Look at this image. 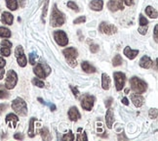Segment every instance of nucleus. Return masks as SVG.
Segmentation results:
<instances>
[{"label":"nucleus","mask_w":158,"mask_h":141,"mask_svg":"<svg viewBox=\"0 0 158 141\" xmlns=\"http://www.w3.org/2000/svg\"><path fill=\"white\" fill-rule=\"evenodd\" d=\"M65 23V17L63 12L58 9L57 4H54L53 9H52V14H51V19H50V25L53 27H59L64 26Z\"/></svg>","instance_id":"f257e3e1"},{"label":"nucleus","mask_w":158,"mask_h":141,"mask_svg":"<svg viewBox=\"0 0 158 141\" xmlns=\"http://www.w3.org/2000/svg\"><path fill=\"white\" fill-rule=\"evenodd\" d=\"M11 107H12V109L14 110V112L18 116L26 117L27 115V105H26V102L22 98H21V97H17L16 99H14L12 104H11Z\"/></svg>","instance_id":"f03ea898"},{"label":"nucleus","mask_w":158,"mask_h":141,"mask_svg":"<svg viewBox=\"0 0 158 141\" xmlns=\"http://www.w3.org/2000/svg\"><path fill=\"white\" fill-rule=\"evenodd\" d=\"M130 86L134 93L143 94L148 89V83L137 77H133L132 78H130Z\"/></svg>","instance_id":"7ed1b4c3"},{"label":"nucleus","mask_w":158,"mask_h":141,"mask_svg":"<svg viewBox=\"0 0 158 141\" xmlns=\"http://www.w3.org/2000/svg\"><path fill=\"white\" fill-rule=\"evenodd\" d=\"M63 54L66 59L67 64L71 68H75L77 66L76 58L78 57V51L74 47H67L63 50Z\"/></svg>","instance_id":"20e7f679"},{"label":"nucleus","mask_w":158,"mask_h":141,"mask_svg":"<svg viewBox=\"0 0 158 141\" xmlns=\"http://www.w3.org/2000/svg\"><path fill=\"white\" fill-rule=\"evenodd\" d=\"M52 70L46 63H38L34 68H33V73L38 78H46L50 74Z\"/></svg>","instance_id":"39448f33"},{"label":"nucleus","mask_w":158,"mask_h":141,"mask_svg":"<svg viewBox=\"0 0 158 141\" xmlns=\"http://www.w3.org/2000/svg\"><path fill=\"white\" fill-rule=\"evenodd\" d=\"M18 83V75L17 73L13 70H10L7 72L6 78H5V87L7 89H13Z\"/></svg>","instance_id":"423d86ee"},{"label":"nucleus","mask_w":158,"mask_h":141,"mask_svg":"<svg viewBox=\"0 0 158 141\" xmlns=\"http://www.w3.org/2000/svg\"><path fill=\"white\" fill-rule=\"evenodd\" d=\"M54 39L56 43L61 47H65L69 44V37H67L65 31H54Z\"/></svg>","instance_id":"0eeeda50"},{"label":"nucleus","mask_w":158,"mask_h":141,"mask_svg":"<svg viewBox=\"0 0 158 141\" xmlns=\"http://www.w3.org/2000/svg\"><path fill=\"white\" fill-rule=\"evenodd\" d=\"M113 77L115 81V88L117 91H121L124 88L126 82V76L122 72H115L113 73Z\"/></svg>","instance_id":"6e6552de"},{"label":"nucleus","mask_w":158,"mask_h":141,"mask_svg":"<svg viewBox=\"0 0 158 141\" xmlns=\"http://www.w3.org/2000/svg\"><path fill=\"white\" fill-rule=\"evenodd\" d=\"M15 56H16L17 62H18V64H19L20 67L25 68L27 65V60H26V57L25 52H24V48H22V45H19V46L16 47Z\"/></svg>","instance_id":"1a4fd4ad"},{"label":"nucleus","mask_w":158,"mask_h":141,"mask_svg":"<svg viewBox=\"0 0 158 141\" xmlns=\"http://www.w3.org/2000/svg\"><path fill=\"white\" fill-rule=\"evenodd\" d=\"M99 31H101V33H105L106 35H111L117 32V27L113 25L109 24V23L101 22L99 26Z\"/></svg>","instance_id":"9d476101"},{"label":"nucleus","mask_w":158,"mask_h":141,"mask_svg":"<svg viewBox=\"0 0 158 141\" xmlns=\"http://www.w3.org/2000/svg\"><path fill=\"white\" fill-rule=\"evenodd\" d=\"M94 104H95V97L92 96V95L87 94L81 100V107L85 111H91L94 107Z\"/></svg>","instance_id":"9b49d317"},{"label":"nucleus","mask_w":158,"mask_h":141,"mask_svg":"<svg viewBox=\"0 0 158 141\" xmlns=\"http://www.w3.org/2000/svg\"><path fill=\"white\" fill-rule=\"evenodd\" d=\"M108 8L111 12H117L119 10L124 9V5L122 0H109L108 2Z\"/></svg>","instance_id":"f8f14e48"},{"label":"nucleus","mask_w":158,"mask_h":141,"mask_svg":"<svg viewBox=\"0 0 158 141\" xmlns=\"http://www.w3.org/2000/svg\"><path fill=\"white\" fill-rule=\"evenodd\" d=\"M5 122H6V123L9 126V127L16 128L17 125H18V122H19V118L16 114L10 113V114H8L6 116V118H5Z\"/></svg>","instance_id":"ddd939ff"},{"label":"nucleus","mask_w":158,"mask_h":141,"mask_svg":"<svg viewBox=\"0 0 158 141\" xmlns=\"http://www.w3.org/2000/svg\"><path fill=\"white\" fill-rule=\"evenodd\" d=\"M67 116H69V119L71 121V122H77L80 120L81 118V115L80 113H79L78 109L76 107H70V109L67 112Z\"/></svg>","instance_id":"4468645a"},{"label":"nucleus","mask_w":158,"mask_h":141,"mask_svg":"<svg viewBox=\"0 0 158 141\" xmlns=\"http://www.w3.org/2000/svg\"><path fill=\"white\" fill-rule=\"evenodd\" d=\"M113 122H114V113L113 110L108 108V111H106V114H105V123H106V126L108 128L111 129L112 126H113Z\"/></svg>","instance_id":"2eb2a0df"},{"label":"nucleus","mask_w":158,"mask_h":141,"mask_svg":"<svg viewBox=\"0 0 158 141\" xmlns=\"http://www.w3.org/2000/svg\"><path fill=\"white\" fill-rule=\"evenodd\" d=\"M131 100L133 104L137 107V108H140V107H142L144 103V98L140 94H138V93H133L131 94Z\"/></svg>","instance_id":"dca6fc26"},{"label":"nucleus","mask_w":158,"mask_h":141,"mask_svg":"<svg viewBox=\"0 0 158 141\" xmlns=\"http://www.w3.org/2000/svg\"><path fill=\"white\" fill-rule=\"evenodd\" d=\"M89 7L95 12H100L104 8V0H92L89 3Z\"/></svg>","instance_id":"f3484780"},{"label":"nucleus","mask_w":158,"mask_h":141,"mask_svg":"<svg viewBox=\"0 0 158 141\" xmlns=\"http://www.w3.org/2000/svg\"><path fill=\"white\" fill-rule=\"evenodd\" d=\"M1 22L7 26H12L13 22H14V16L10 12L4 11V12H2V14H1Z\"/></svg>","instance_id":"a211bd4d"},{"label":"nucleus","mask_w":158,"mask_h":141,"mask_svg":"<svg viewBox=\"0 0 158 141\" xmlns=\"http://www.w3.org/2000/svg\"><path fill=\"white\" fill-rule=\"evenodd\" d=\"M139 65L140 68H143V69H150L153 65V62L152 60L148 57V56H143L142 58H140V62H139Z\"/></svg>","instance_id":"6ab92c4d"},{"label":"nucleus","mask_w":158,"mask_h":141,"mask_svg":"<svg viewBox=\"0 0 158 141\" xmlns=\"http://www.w3.org/2000/svg\"><path fill=\"white\" fill-rule=\"evenodd\" d=\"M123 54L126 56V57L130 60H134L137 57L139 54V50H134L132 48H130V46H126L123 50Z\"/></svg>","instance_id":"aec40b11"},{"label":"nucleus","mask_w":158,"mask_h":141,"mask_svg":"<svg viewBox=\"0 0 158 141\" xmlns=\"http://www.w3.org/2000/svg\"><path fill=\"white\" fill-rule=\"evenodd\" d=\"M37 119L36 118H31L30 120V127L29 131H27V134H29V137L33 138L35 136V122H36Z\"/></svg>","instance_id":"412c9836"},{"label":"nucleus","mask_w":158,"mask_h":141,"mask_svg":"<svg viewBox=\"0 0 158 141\" xmlns=\"http://www.w3.org/2000/svg\"><path fill=\"white\" fill-rule=\"evenodd\" d=\"M81 68H82V70L86 73V74H94V73H96V68L94 66H92L87 61H83L82 62Z\"/></svg>","instance_id":"4be33fe9"},{"label":"nucleus","mask_w":158,"mask_h":141,"mask_svg":"<svg viewBox=\"0 0 158 141\" xmlns=\"http://www.w3.org/2000/svg\"><path fill=\"white\" fill-rule=\"evenodd\" d=\"M101 87L104 90H109L110 87V77L105 73L101 75Z\"/></svg>","instance_id":"5701e85b"},{"label":"nucleus","mask_w":158,"mask_h":141,"mask_svg":"<svg viewBox=\"0 0 158 141\" xmlns=\"http://www.w3.org/2000/svg\"><path fill=\"white\" fill-rule=\"evenodd\" d=\"M145 14L148 15L150 19H157V17H158L157 10L152 6H148L145 8Z\"/></svg>","instance_id":"b1692460"},{"label":"nucleus","mask_w":158,"mask_h":141,"mask_svg":"<svg viewBox=\"0 0 158 141\" xmlns=\"http://www.w3.org/2000/svg\"><path fill=\"white\" fill-rule=\"evenodd\" d=\"M5 2H6V6L9 10L16 11L18 9V6H19L18 0H5Z\"/></svg>","instance_id":"393cba45"},{"label":"nucleus","mask_w":158,"mask_h":141,"mask_svg":"<svg viewBox=\"0 0 158 141\" xmlns=\"http://www.w3.org/2000/svg\"><path fill=\"white\" fill-rule=\"evenodd\" d=\"M40 135H41V138L43 140H47V141L52 140V135H51L48 127H43V128H41Z\"/></svg>","instance_id":"a878e982"},{"label":"nucleus","mask_w":158,"mask_h":141,"mask_svg":"<svg viewBox=\"0 0 158 141\" xmlns=\"http://www.w3.org/2000/svg\"><path fill=\"white\" fill-rule=\"evenodd\" d=\"M12 33L9 29L5 27H0V37L1 38H10Z\"/></svg>","instance_id":"bb28decb"},{"label":"nucleus","mask_w":158,"mask_h":141,"mask_svg":"<svg viewBox=\"0 0 158 141\" xmlns=\"http://www.w3.org/2000/svg\"><path fill=\"white\" fill-rule=\"evenodd\" d=\"M10 97V93L8 89L3 84H0V99H8Z\"/></svg>","instance_id":"cd10ccee"},{"label":"nucleus","mask_w":158,"mask_h":141,"mask_svg":"<svg viewBox=\"0 0 158 141\" xmlns=\"http://www.w3.org/2000/svg\"><path fill=\"white\" fill-rule=\"evenodd\" d=\"M123 64V59L121 57V55L119 54H116L113 59H112V65H113L114 67H119Z\"/></svg>","instance_id":"c85d7f7f"},{"label":"nucleus","mask_w":158,"mask_h":141,"mask_svg":"<svg viewBox=\"0 0 158 141\" xmlns=\"http://www.w3.org/2000/svg\"><path fill=\"white\" fill-rule=\"evenodd\" d=\"M75 139V136H74V134L72 133L71 131H69L67 133H65L63 137H61V140H64V141H73Z\"/></svg>","instance_id":"c756f323"},{"label":"nucleus","mask_w":158,"mask_h":141,"mask_svg":"<svg viewBox=\"0 0 158 141\" xmlns=\"http://www.w3.org/2000/svg\"><path fill=\"white\" fill-rule=\"evenodd\" d=\"M0 54L3 57H9L11 55V48H8V47H2L0 48Z\"/></svg>","instance_id":"7c9ffc66"},{"label":"nucleus","mask_w":158,"mask_h":141,"mask_svg":"<svg viewBox=\"0 0 158 141\" xmlns=\"http://www.w3.org/2000/svg\"><path fill=\"white\" fill-rule=\"evenodd\" d=\"M32 84H33V85L37 86V87H39V88H43L45 86L44 81H41V80H39V78H33V80H32Z\"/></svg>","instance_id":"2f4dec72"},{"label":"nucleus","mask_w":158,"mask_h":141,"mask_svg":"<svg viewBox=\"0 0 158 141\" xmlns=\"http://www.w3.org/2000/svg\"><path fill=\"white\" fill-rule=\"evenodd\" d=\"M67 7H69V9L75 11V12H79V8H78V5L74 2V1H69L67 2Z\"/></svg>","instance_id":"473e14b6"},{"label":"nucleus","mask_w":158,"mask_h":141,"mask_svg":"<svg viewBox=\"0 0 158 141\" xmlns=\"http://www.w3.org/2000/svg\"><path fill=\"white\" fill-rule=\"evenodd\" d=\"M139 24H140V27L148 26V19H146L143 14H140V21H139Z\"/></svg>","instance_id":"72a5a7b5"},{"label":"nucleus","mask_w":158,"mask_h":141,"mask_svg":"<svg viewBox=\"0 0 158 141\" xmlns=\"http://www.w3.org/2000/svg\"><path fill=\"white\" fill-rule=\"evenodd\" d=\"M36 58H37V55H36L35 52L30 53V54L29 55V62H30V64L32 65V66H34V65H35V62H36V61H35Z\"/></svg>","instance_id":"f704fd0d"},{"label":"nucleus","mask_w":158,"mask_h":141,"mask_svg":"<svg viewBox=\"0 0 158 141\" xmlns=\"http://www.w3.org/2000/svg\"><path fill=\"white\" fill-rule=\"evenodd\" d=\"M157 114H158V111H157L156 108H152L148 112V116H149L150 119H152V120L157 119Z\"/></svg>","instance_id":"c9c22d12"},{"label":"nucleus","mask_w":158,"mask_h":141,"mask_svg":"<svg viewBox=\"0 0 158 141\" xmlns=\"http://www.w3.org/2000/svg\"><path fill=\"white\" fill-rule=\"evenodd\" d=\"M86 22V17L85 16H80L76 18L74 21H73V24L74 25H79V24H83V23Z\"/></svg>","instance_id":"e433bc0d"},{"label":"nucleus","mask_w":158,"mask_h":141,"mask_svg":"<svg viewBox=\"0 0 158 141\" xmlns=\"http://www.w3.org/2000/svg\"><path fill=\"white\" fill-rule=\"evenodd\" d=\"M45 3L43 5V9H42V18H45L47 15V11H48V5H49V0H44Z\"/></svg>","instance_id":"4c0bfd02"},{"label":"nucleus","mask_w":158,"mask_h":141,"mask_svg":"<svg viewBox=\"0 0 158 141\" xmlns=\"http://www.w3.org/2000/svg\"><path fill=\"white\" fill-rule=\"evenodd\" d=\"M99 49H100V47H99V45H98V44L93 43V44L90 45V51H91V53H93V54H96V53H97V52L99 51Z\"/></svg>","instance_id":"58836bf2"},{"label":"nucleus","mask_w":158,"mask_h":141,"mask_svg":"<svg viewBox=\"0 0 158 141\" xmlns=\"http://www.w3.org/2000/svg\"><path fill=\"white\" fill-rule=\"evenodd\" d=\"M1 46L2 47H8V48H11L13 46L12 42H11L10 40H8V39H3V40L1 41Z\"/></svg>","instance_id":"ea45409f"},{"label":"nucleus","mask_w":158,"mask_h":141,"mask_svg":"<svg viewBox=\"0 0 158 141\" xmlns=\"http://www.w3.org/2000/svg\"><path fill=\"white\" fill-rule=\"evenodd\" d=\"M76 140L78 141H87L88 140V137H87V135L85 132H82V133H78L77 135V137H76Z\"/></svg>","instance_id":"a19ab883"},{"label":"nucleus","mask_w":158,"mask_h":141,"mask_svg":"<svg viewBox=\"0 0 158 141\" xmlns=\"http://www.w3.org/2000/svg\"><path fill=\"white\" fill-rule=\"evenodd\" d=\"M148 26H143V27H140L139 29H138V31L140 35H146V32H148Z\"/></svg>","instance_id":"79ce46f5"},{"label":"nucleus","mask_w":158,"mask_h":141,"mask_svg":"<svg viewBox=\"0 0 158 141\" xmlns=\"http://www.w3.org/2000/svg\"><path fill=\"white\" fill-rule=\"evenodd\" d=\"M70 87V89H71V91H72V93H73V95H74V96L76 97V98H78L79 97V90L76 88V87H74V86H72V85H70L69 86Z\"/></svg>","instance_id":"37998d69"},{"label":"nucleus","mask_w":158,"mask_h":141,"mask_svg":"<svg viewBox=\"0 0 158 141\" xmlns=\"http://www.w3.org/2000/svg\"><path fill=\"white\" fill-rule=\"evenodd\" d=\"M157 29H158V25L154 26V30H153V35H154V41L157 43L158 42V32H157Z\"/></svg>","instance_id":"c03bdc74"},{"label":"nucleus","mask_w":158,"mask_h":141,"mask_svg":"<svg viewBox=\"0 0 158 141\" xmlns=\"http://www.w3.org/2000/svg\"><path fill=\"white\" fill-rule=\"evenodd\" d=\"M8 105L7 104H0V115H2L3 113L7 110Z\"/></svg>","instance_id":"a18cd8bd"},{"label":"nucleus","mask_w":158,"mask_h":141,"mask_svg":"<svg viewBox=\"0 0 158 141\" xmlns=\"http://www.w3.org/2000/svg\"><path fill=\"white\" fill-rule=\"evenodd\" d=\"M112 102H113V99H112L111 97L106 99L105 100V107L106 108H110V106L112 105Z\"/></svg>","instance_id":"49530a36"},{"label":"nucleus","mask_w":158,"mask_h":141,"mask_svg":"<svg viewBox=\"0 0 158 141\" xmlns=\"http://www.w3.org/2000/svg\"><path fill=\"white\" fill-rule=\"evenodd\" d=\"M14 138L17 139V140H24L25 136L22 133H15L14 134Z\"/></svg>","instance_id":"de8ad7c7"},{"label":"nucleus","mask_w":158,"mask_h":141,"mask_svg":"<svg viewBox=\"0 0 158 141\" xmlns=\"http://www.w3.org/2000/svg\"><path fill=\"white\" fill-rule=\"evenodd\" d=\"M118 140H119V141H121V140H128V138L126 137L125 133L122 132V134L121 133L118 134Z\"/></svg>","instance_id":"09e8293b"},{"label":"nucleus","mask_w":158,"mask_h":141,"mask_svg":"<svg viewBox=\"0 0 158 141\" xmlns=\"http://www.w3.org/2000/svg\"><path fill=\"white\" fill-rule=\"evenodd\" d=\"M122 1L125 3L127 6H132V5L134 4V0H122Z\"/></svg>","instance_id":"8fccbe9b"},{"label":"nucleus","mask_w":158,"mask_h":141,"mask_svg":"<svg viewBox=\"0 0 158 141\" xmlns=\"http://www.w3.org/2000/svg\"><path fill=\"white\" fill-rule=\"evenodd\" d=\"M5 66H6V61L2 57H0V68H4Z\"/></svg>","instance_id":"3c124183"},{"label":"nucleus","mask_w":158,"mask_h":141,"mask_svg":"<svg viewBox=\"0 0 158 141\" xmlns=\"http://www.w3.org/2000/svg\"><path fill=\"white\" fill-rule=\"evenodd\" d=\"M18 3L20 4L21 8H25V7H26V0H19V2H18Z\"/></svg>","instance_id":"603ef678"},{"label":"nucleus","mask_w":158,"mask_h":141,"mask_svg":"<svg viewBox=\"0 0 158 141\" xmlns=\"http://www.w3.org/2000/svg\"><path fill=\"white\" fill-rule=\"evenodd\" d=\"M121 102H122L123 105H125V106H128L129 105V100H128L127 97H123L122 100H121Z\"/></svg>","instance_id":"864d4df0"},{"label":"nucleus","mask_w":158,"mask_h":141,"mask_svg":"<svg viewBox=\"0 0 158 141\" xmlns=\"http://www.w3.org/2000/svg\"><path fill=\"white\" fill-rule=\"evenodd\" d=\"M4 75H5V70H4V68H0V81H1L2 78L4 77Z\"/></svg>","instance_id":"5fc2aeb1"},{"label":"nucleus","mask_w":158,"mask_h":141,"mask_svg":"<svg viewBox=\"0 0 158 141\" xmlns=\"http://www.w3.org/2000/svg\"><path fill=\"white\" fill-rule=\"evenodd\" d=\"M77 33H78V35H79V38H80V40H83V39H84V36H82V35H81V31H80V30L77 31Z\"/></svg>","instance_id":"6e6d98bb"},{"label":"nucleus","mask_w":158,"mask_h":141,"mask_svg":"<svg viewBox=\"0 0 158 141\" xmlns=\"http://www.w3.org/2000/svg\"><path fill=\"white\" fill-rule=\"evenodd\" d=\"M38 101H39V102H40L41 104H44V100H43L42 98H38Z\"/></svg>","instance_id":"4d7b16f0"},{"label":"nucleus","mask_w":158,"mask_h":141,"mask_svg":"<svg viewBox=\"0 0 158 141\" xmlns=\"http://www.w3.org/2000/svg\"><path fill=\"white\" fill-rule=\"evenodd\" d=\"M129 92V88H126L125 89V93H128Z\"/></svg>","instance_id":"13d9d810"}]
</instances>
